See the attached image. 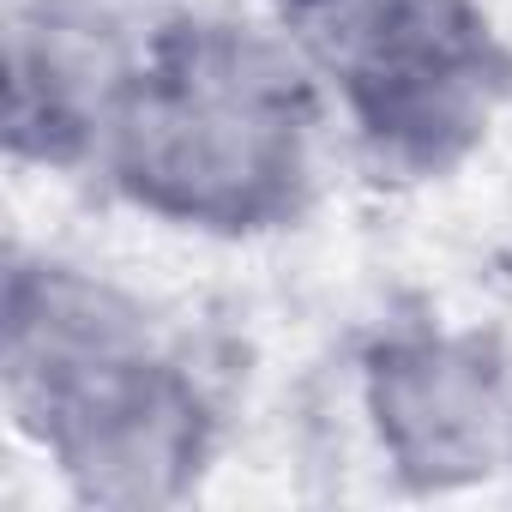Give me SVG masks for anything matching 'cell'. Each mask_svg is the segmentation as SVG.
<instances>
[{
	"label": "cell",
	"instance_id": "4",
	"mask_svg": "<svg viewBox=\"0 0 512 512\" xmlns=\"http://www.w3.org/2000/svg\"><path fill=\"white\" fill-rule=\"evenodd\" d=\"M374 410L398 464L422 482L476 476L494 458V374L470 344H392L374 362Z\"/></svg>",
	"mask_w": 512,
	"mask_h": 512
},
{
	"label": "cell",
	"instance_id": "1",
	"mask_svg": "<svg viewBox=\"0 0 512 512\" xmlns=\"http://www.w3.org/2000/svg\"><path fill=\"white\" fill-rule=\"evenodd\" d=\"M308 127V85L266 37L175 25L115 91L109 151L139 205L205 229H260L296 211Z\"/></svg>",
	"mask_w": 512,
	"mask_h": 512
},
{
	"label": "cell",
	"instance_id": "2",
	"mask_svg": "<svg viewBox=\"0 0 512 512\" xmlns=\"http://www.w3.org/2000/svg\"><path fill=\"white\" fill-rule=\"evenodd\" d=\"M7 380L25 428L85 500H169L199 458V398L151 362L127 308L67 272H13Z\"/></svg>",
	"mask_w": 512,
	"mask_h": 512
},
{
	"label": "cell",
	"instance_id": "3",
	"mask_svg": "<svg viewBox=\"0 0 512 512\" xmlns=\"http://www.w3.org/2000/svg\"><path fill=\"white\" fill-rule=\"evenodd\" d=\"M284 19L398 169L452 163L506 79L476 0H284Z\"/></svg>",
	"mask_w": 512,
	"mask_h": 512
}]
</instances>
